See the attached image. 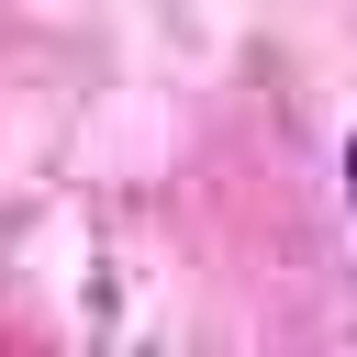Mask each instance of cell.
<instances>
[{
    "label": "cell",
    "mask_w": 357,
    "mask_h": 357,
    "mask_svg": "<svg viewBox=\"0 0 357 357\" xmlns=\"http://www.w3.org/2000/svg\"><path fill=\"white\" fill-rule=\"evenodd\" d=\"M346 201H357V145H346Z\"/></svg>",
    "instance_id": "1"
}]
</instances>
